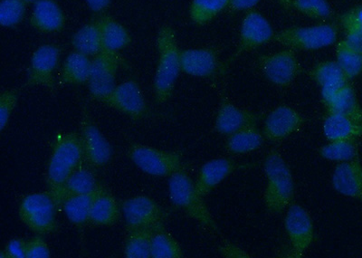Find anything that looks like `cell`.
<instances>
[{
    "mask_svg": "<svg viewBox=\"0 0 362 258\" xmlns=\"http://www.w3.org/2000/svg\"><path fill=\"white\" fill-rule=\"evenodd\" d=\"M158 64L154 78V95L158 105L171 98L181 72L180 52L175 31L163 25L157 37Z\"/></svg>",
    "mask_w": 362,
    "mask_h": 258,
    "instance_id": "6da1fadb",
    "label": "cell"
},
{
    "mask_svg": "<svg viewBox=\"0 0 362 258\" xmlns=\"http://www.w3.org/2000/svg\"><path fill=\"white\" fill-rule=\"evenodd\" d=\"M264 170L267 177L264 205L272 214H281L292 204L296 194L292 172L277 150H271L267 153Z\"/></svg>",
    "mask_w": 362,
    "mask_h": 258,
    "instance_id": "7a4b0ae2",
    "label": "cell"
},
{
    "mask_svg": "<svg viewBox=\"0 0 362 258\" xmlns=\"http://www.w3.org/2000/svg\"><path fill=\"white\" fill-rule=\"evenodd\" d=\"M85 160L80 135L69 132L60 134L54 141L47 166L48 192L53 197L74 172L83 166Z\"/></svg>",
    "mask_w": 362,
    "mask_h": 258,
    "instance_id": "3957f363",
    "label": "cell"
},
{
    "mask_svg": "<svg viewBox=\"0 0 362 258\" xmlns=\"http://www.w3.org/2000/svg\"><path fill=\"white\" fill-rule=\"evenodd\" d=\"M169 193L171 202L177 208L182 209L204 227L218 230L211 213L203 201V197L197 192L195 183L190 179L185 169L170 177Z\"/></svg>",
    "mask_w": 362,
    "mask_h": 258,
    "instance_id": "277c9868",
    "label": "cell"
},
{
    "mask_svg": "<svg viewBox=\"0 0 362 258\" xmlns=\"http://www.w3.org/2000/svg\"><path fill=\"white\" fill-rule=\"evenodd\" d=\"M337 25L323 23L311 27H292L274 35V41L294 51H315L337 41Z\"/></svg>",
    "mask_w": 362,
    "mask_h": 258,
    "instance_id": "5b68a950",
    "label": "cell"
},
{
    "mask_svg": "<svg viewBox=\"0 0 362 258\" xmlns=\"http://www.w3.org/2000/svg\"><path fill=\"white\" fill-rule=\"evenodd\" d=\"M57 202L49 192L32 193L22 199L18 214L29 230L43 235L57 232Z\"/></svg>",
    "mask_w": 362,
    "mask_h": 258,
    "instance_id": "8992f818",
    "label": "cell"
},
{
    "mask_svg": "<svg viewBox=\"0 0 362 258\" xmlns=\"http://www.w3.org/2000/svg\"><path fill=\"white\" fill-rule=\"evenodd\" d=\"M129 156L139 169L151 176L170 177L185 169L180 151H167L147 145L134 144L129 150Z\"/></svg>",
    "mask_w": 362,
    "mask_h": 258,
    "instance_id": "52a82bcc",
    "label": "cell"
},
{
    "mask_svg": "<svg viewBox=\"0 0 362 258\" xmlns=\"http://www.w3.org/2000/svg\"><path fill=\"white\" fill-rule=\"evenodd\" d=\"M284 228L289 240V257L302 258L315 240V225L311 215L303 206L292 203L284 218Z\"/></svg>",
    "mask_w": 362,
    "mask_h": 258,
    "instance_id": "ba28073f",
    "label": "cell"
},
{
    "mask_svg": "<svg viewBox=\"0 0 362 258\" xmlns=\"http://www.w3.org/2000/svg\"><path fill=\"white\" fill-rule=\"evenodd\" d=\"M121 64L117 52L103 49L93 57L90 63L88 82L90 95L99 102H105L115 90L116 76Z\"/></svg>",
    "mask_w": 362,
    "mask_h": 258,
    "instance_id": "9c48e42d",
    "label": "cell"
},
{
    "mask_svg": "<svg viewBox=\"0 0 362 258\" xmlns=\"http://www.w3.org/2000/svg\"><path fill=\"white\" fill-rule=\"evenodd\" d=\"M258 66L267 80L279 87L292 85L302 73V66L296 51L290 48L276 53L261 54L258 57Z\"/></svg>",
    "mask_w": 362,
    "mask_h": 258,
    "instance_id": "30bf717a",
    "label": "cell"
},
{
    "mask_svg": "<svg viewBox=\"0 0 362 258\" xmlns=\"http://www.w3.org/2000/svg\"><path fill=\"white\" fill-rule=\"evenodd\" d=\"M127 230L163 227L166 213L148 196H135L122 203Z\"/></svg>",
    "mask_w": 362,
    "mask_h": 258,
    "instance_id": "8fae6325",
    "label": "cell"
},
{
    "mask_svg": "<svg viewBox=\"0 0 362 258\" xmlns=\"http://www.w3.org/2000/svg\"><path fill=\"white\" fill-rule=\"evenodd\" d=\"M60 48L54 44H45L34 52L29 66L27 85L43 86L54 91L56 88L54 71L59 63Z\"/></svg>",
    "mask_w": 362,
    "mask_h": 258,
    "instance_id": "7c38bea8",
    "label": "cell"
},
{
    "mask_svg": "<svg viewBox=\"0 0 362 258\" xmlns=\"http://www.w3.org/2000/svg\"><path fill=\"white\" fill-rule=\"evenodd\" d=\"M103 103L136 121L144 118L148 111L141 86L134 80L126 81L116 86Z\"/></svg>",
    "mask_w": 362,
    "mask_h": 258,
    "instance_id": "4fadbf2b",
    "label": "cell"
},
{
    "mask_svg": "<svg viewBox=\"0 0 362 258\" xmlns=\"http://www.w3.org/2000/svg\"><path fill=\"white\" fill-rule=\"evenodd\" d=\"M305 122V117L296 109L288 105H279L267 116L262 132L267 141L279 143L299 131Z\"/></svg>",
    "mask_w": 362,
    "mask_h": 258,
    "instance_id": "5bb4252c",
    "label": "cell"
},
{
    "mask_svg": "<svg viewBox=\"0 0 362 258\" xmlns=\"http://www.w3.org/2000/svg\"><path fill=\"white\" fill-rule=\"evenodd\" d=\"M80 137L85 160L90 166L98 169L105 166L112 159L111 144L103 136L87 112L83 115Z\"/></svg>",
    "mask_w": 362,
    "mask_h": 258,
    "instance_id": "9a60e30c",
    "label": "cell"
},
{
    "mask_svg": "<svg viewBox=\"0 0 362 258\" xmlns=\"http://www.w3.org/2000/svg\"><path fill=\"white\" fill-rule=\"evenodd\" d=\"M274 33L270 22L257 11H248L240 28L239 43L235 57L257 49L274 40Z\"/></svg>",
    "mask_w": 362,
    "mask_h": 258,
    "instance_id": "2e32d148",
    "label": "cell"
},
{
    "mask_svg": "<svg viewBox=\"0 0 362 258\" xmlns=\"http://www.w3.org/2000/svg\"><path fill=\"white\" fill-rule=\"evenodd\" d=\"M261 119V114L238 107L225 98L221 100L216 116L215 130L229 136L242 129L257 127Z\"/></svg>",
    "mask_w": 362,
    "mask_h": 258,
    "instance_id": "e0dca14e",
    "label": "cell"
},
{
    "mask_svg": "<svg viewBox=\"0 0 362 258\" xmlns=\"http://www.w3.org/2000/svg\"><path fill=\"white\" fill-rule=\"evenodd\" d=\"M321 95L327 112L362 122V109L356 93L349 83L341 87L322 88Z\"/></svg>",
    "mask_w": 362,
    "mask_h": 258,
    "instance_id": "ac0fdd59",
    "label": "cell"
},
{
    "mask_svg": "<svg viewBox=\"0 0 362 258\" xmlns=\"http://www.w3.org/2000/svg\"><path fill=\"white\" fill-rule=\"evenodd\" d=\"M180 63L181 72L202 78L214 76L221 66L218 50L215 47L181 50Z\"/></svg>",
    "mask_w": 362,
    "mask_h": 258,
    "instance_id": "d6986e66",
    "label": "cell"
},
{
    "mask_svg": "<svg viewBox=\"0 0 362 258\" xmlns=\"http://www.w3.org/2000/svg\"><path fill=\"white\" fill-rule=\"evenodd\" d=\"M241 165L228 158H218L204 164L197 177L195 187L197 192L202 197L209 195L213 189L228 178Z\"/></svg>",
    "mask_w": 362,
    "mask_h": 258,
    "instance_id": "ffe728a7",
    "label": "cell"
},
{
    "mask_svg": "<svg viewBox=\"0 0 362 258\" xmlns=\"http://www.w3.org/2000/svg\"><path fill=\"white\" fill-rule=\"evenodd\" d=\"M332 183L339 194L362 203V164L360 159L339 163L332 174Z\"/></svg>",
    "mask_w": 362,
    "mask_h": 258,
    "instance_id": "44dd1931",
    "label": "cell"
},
{
    "mask_svg": "<svg viewBox=\"0 0 362 258\" xmlns=\"http://www.w3.org/2000/svg\"><path fill=\"white\" fill-rule=\"evenodd\" d=\"M30 24L41 33H57L66 25V17L54 0H37L32 11Z\"/></svg>",
    "mask_w": 362,
    "mask_h": 258,
    "instance_id": "7402d4cb",
    "label": "cell"
},
{
    "mask_svg": "<svg viewBox=\"0 0 362 258\" xmlns=\"http://www.w3.org/2000/svg\"><path fill=\"white\" fill-rule=\"evenodd\" d=\"M100 186L101 185L97 182L93 173L82 166L66 180L57 194L54 196V199L59 209L66 199L93 192Z\"/></svg>",
    "mask_w": 362,
    "mask_h": 258,
    "instance_id": "603a6c76",
    "label": "cell"
},
{
    "mask_svg": "<svg viewBox=\"0 0 362 258\" xmlns=\"http://www.w3.org/2000/svg\"><path fill=\"white\" fill-rule=\"evenodd\" d=\"M323 134L328 141L355 140L362 138V122L344 116L327 112L322 124Z\"/></svg>",
    "mask_w": 362,
    "mask_h": 258,
    "instance_id": "cb8c5ba5",
    "label": "cell"
},
{
    "mask_svg": "<svg viewBox=\"0 0 362 258\" xmlns=\"http://www.w3.org/2000/svg\"><path fill=\"white\" fill-rule=\"evenodd\" d=\"M105 189L101 185L93 192L72 197L61 206L71 223L82 227L89 222L93 203Z\"/></svg>",
    "mask_w": 362,
    "mask_h": 258,
    "instance_id": "d4e9b609",
    "label": "cell"
},
{
    "mask_svg": "<svg viewBox=\"0 0 362 258\" xmlns=\"http://www.w3.org/2000/svg\"><path fill=\"white\" fill-rule=\"evenodd\" d=\"M101 31L103 49L118 52L132 43V37L127 28L115 18L105 15L96 20Z\"/></svg>",
    "mask_w": 362,
    "mask_h": 258,
    "instance_id": "484cf974",
    "label": "cell"
},
{
    "mask_svg": "<svg viewBox=\"0 0 362 258\" xmlns=\"http://www.w3.org/2000/svg\"><path fill=\"white\" fill-rule=\"evenodd\" d=\"M92 60L86 54L74 51L64 61L61 82L64 85H83L89 82Z\"/></svg>",
    "mask_w": 362,
    "mask_h": 258,
    "instance_id": "4316f807",
    "label": "cell"
},
{
    "mask_svg": "<svg viewBox=\"0 0 362 258\" xmlns=\"http://www.w3.org/2000/svg\"><path fill=\"white\" fill-rule=\"evenodd\" d=\"M228 137L226 150L235 155L254 153L260 149L264 141L263 132L258 130L257 127L242 129Z\"/></svg>",
    "mask_w": 362,
    "mask_h": 258,
    "instance_id": "83f0119b",
    "label": "cell"
},
{
    "mask_svg": "<svg viewBox=\"0 0 362 258\" xmlns=\"http://www.w3.org/2000/svg\"><path fill=\"white\" fill-rule=\"evenodd\" d=\"M74 51L86 54L87 57H95L103 50L101 31L97 22L83 25L71 40Z\"/></svg>",
    "mask_w": 362,
    "mask_h": 258,
    "instance_id": "f1b7e54d",
    "label": "cell"
},
{
    "mask_svg": "<svg viewBox=\"0 0 362 258\" xmlns=\"http://www.w3.org/2000/svg\"><path fill=\"white\" fill-rule=\"evenodd\" d=\"M119 218V209L115 197L105 190L95 199L90 213L89 222L99 227L115 225Z\"/></svg>",
    "mask_w": 362,
    "mask_h": 258,
    "instance_id": "f546056e",
    "label": "cell"
},
{
    "mask_svg": "<svg viewBox=\"0 0 362 258\" xmlns=\"http://www.w3.org/2000/svg\"><path fill=\"white\" fill-rule=\"evenodd\" d=\"M158 228H137L127 230L124 245V257L127 258H151V243Z\"/></svg>",
    "mask_w": 362,
    "mask_h": 258,
    "instance_id": "4dcf8cb0",
    "label": "cell"
},
{
    "mask_svg": "<svg viewBox=\"0 0 362 258\" xmlns=\"http://www.w3.org/2000/svg\"><path fill=\"white\" fill-rule=\"evenodd\" d=\"M309 76L321 89L344 86L349 82L347 76L336 61H325L315 64L310 71Z\"/></svg>",
    "mask_w": 362,
    "mask_h": 258,
    "instance_id": "1f68e13d",
    "label": "cell"
},
{
    "mask_svg": "<svg viewBox=\"0 0 362 258\" xmlns=\"http://www.w3.org/2000/svg\"><path fill=\"white\" fill-rule=\"evenodd\" d=\"M319 154L323 159L339 163L356 160L358 158L357 141H329V143L320 148Z\"/></svg>",
    "mask_w": 362,
    "mask_h": 258,
    "instance_id": "d6a6232c",
    "label": "cell"
},
{
    "mask_svg": "<svg viewBox=\"0 0 362 258\" xmlns=\"http://www.w3.org/2000/svg\"><path fill=\"white\" fill-rule=\"evenodd\" d=\"M182 248L173 235L163 227L155 230L151 243V258H181Z\"/></svg>",
    "mask_w": 362,
    "mask_h": 258,
    "instance_id": "836d02e7",
    "label": "cell"
},
{
    "mask_svg": "<svg viewBox=\"0 0 362 258\" xmlns=\"http://www.w3.org/2000/svg\"><path fill=\"white\" fill-rule=\"evenodd\" d=\"M228 5L229 0H192L189 17L194 24L206 25L228 8Z\"/></svg>",
    "mask_w": 362,
    "mask_h": 258,
    "instance_id": "e575fe53",
    "label": "cell"
},
{
    "mask_svg": "<svg viewBox=\"0 0 362 258\" xmlns=\"http://www.w3.org/2000/svg\"><path fill=\"white\" fill-rule=\"evenodd\" d=\"M336 62L344 71L349 80L354 79L362 73V53L349 46L344 40L336 45Z\"/></svg>",
    "mask_w": 362,
    "mask_h": 258,
    "instance_id": "d590c367",
    "label": "cell"
},
{
    "mask_svg": "<svg viewBox=\"0 0 362 258\" xmlns=\"http://www.w3.org/2000/svg\"><path fill=\"white\" fill-rule=\"evenodd\" d=\"M292 8L307 18L319 20H325L332 15L328 0H293Z\"/></svg>",
    "mask_w": 362,
    "mask_h": 258,
    "instance_id": "8d00e7d4",
    "label": "cell"
},
{
    "mask_svg": "<svg viewBox=\"0 0 362 258\" xmlns=\"http://www.w3.org/2000/svg\"><path fill=\"white\" fill-rule=\"evenodd\" d=\"M24 0H2L0 4V24L4 28H14L21 23L27 11Z\"/></svg>",
    "mask_w": 362,
    "mask_h": 258,
    "instance_id": "74e56055",
    "label": "cell"
},
{
    "mask_svg": "<svg viewBox=\"0 0 362 258\" xmlns=\"http://www.w3.org/2000/svg\"><path fill=\"white\" fill-rule=\"evenodd\" d=\"M17 89L6 90L0 95V130L4 131L18 102Z\"/></svg>",
    "mask_w": 362,
    "mask_h": 258,
    "instance_id": "f35d334b",
    "label": "cell"
},
{
    "mask_svg": "<svg viewBox=\"0 0 362 258\" xmlns=\"http://www.w3.org/2000/svg\"><path fill=\"white\" fill-rule=\"evenodd\" d=\"M339 22L345 31L344 41L354 49L362 53V32L348 18L341 16Z\"/></svg>",
    "mask_w": 362,
    "mask_h": 258,
    "instance_id": "ab89813d",
    "label": "cell"
},
{
    "mask_svg": "<svg viewBox=\"0 0 362 258\" xmlns=\"http://www.w3.org/2000/svg\"><path fill=\"white\" fill-rule=\"evenodd\" d=\"M50 257L49 247L42 238V235H35L28 241L27 258H48Z\"/></svg>",
    "mask_w": 362,
    "mask_h": 258,
    "instance_id": "60d3db41",
    "label": "cell"
},
{
    "mask_svg": "<svg viewBox=\"0 0 362 258\" xmlns=\"http://www.w3.org/2000/svg\"><path fill=\"white\" fill-rule=\"evenodd\" d=\"M28 241L15 238L8 242L4 250L0 253L2 258H27Z\"/></svg>",
    "mask_w": 362,
    "mask_h": 258,
    "instance_id": "b9f144b4",
    "label": "cell"
},
{
    "mask_svg": "<svg viewBox=\"0 0 362 258\" xmlns=\"http://www.w3.org/2000/svg\"><path fill=\"white\" fill-rule=\"evenodd\" d=\"M261 0H229L228 8L231 12L251 11Z\"/></svg>",
    "mask_w": 362,
    "mask_h": 258,
    "instance_id": "7bdbcfd3",
    "label": "cell"
},
{
    "mask_svg": "<svg viewBox=\"0 0 362 258\" xmlns=\"http://www.w3.org/2000/svg\"><path fill=\"white\" fill-rule=\"evenodd\" d=\"M223 256L226 257H247L248 254L244 252L241 248L234 246L232 244H226L221 248Z\"/></svg>",
    "mask_w": 362,
    "mask_h": 258,
    "instance_id": "ee69618b",
    "label": "cell"
},
{
    "mask_svg": "<svg viewBox=\"0 0 362 258\" xmlns=\"http://www.w3.org/2000/svg\"><path fill=\"white\" fill-rule=\"evenodd\" d=\"M342 16L351 20L362 32V6L351 9Z\"/></svg>",
    "mask_w": 362,
    "mask_h": 258,
    "instance_id": "f6af8a7d",
    "label": "cell"
},
{
    "mask_svg": "<svg viewBox=\"0 0 362 258\" xmlns=\"http://www.w3.org/2000/svg\"><path fill=\"white\" fill-rule=\"evenodd\" d=\"M90 11L95 13H100L105 11L110 5L112 0H86Z\"/></svg>",
    "mask_w": 362,
    "mask_h": 258,
    "instance_id": "bcb514c9",
    "label": "cell"
},
{
    "mask_svg": "<svg viewBox=\"0 0 362 258\" xmlns=\"http://www.w3.org/2000/svg\"><path fill=\"white\" fill-rule=\"evenodd\" d=\"M292 1L293 0H277V2L286 11H289L290 8H292Z\"/></svg>",
    "mask_w": 362,
    "mask_h": 258,
    "instance_id": "7dc6e473",
    "label": "cell"
},
{
    "mask_svg": "<svg viewBox=\"0 0 362 258\" xmlns=\"http://www.w3.org/2000/svg\"><path fill=\"white\" fill-rule=\"evenodd\" d=\"M24 1L25 3H27V4H32V3H35L37 1V0H24Z\"/></svg>",
    "mask_w": 362,
    "mask_h": 258,
    "instance_id": "c3c4849f",
    "label": "cell"
}]
</instances>
